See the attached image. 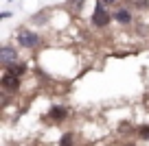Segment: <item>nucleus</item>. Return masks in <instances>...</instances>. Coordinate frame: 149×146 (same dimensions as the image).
Wrapping results in <instances>:
<instances>
[{"mask_svg":"<svg viewBox=\"0 0 149 146\" xmlns=\"http://www.w3.org/2000/svg\"><path fill=\"white\" fill-rule=\"evenodd\" d=\"M112 20H114V15L107 11V7L103 5L101 0H97L94 11H92V24H94V26H99V28H103V26H107Z\"/></svg>","mask_w":149,"mask_h":146,"instance_id":"f257e3e1","label":"nucleus"},{"mask_svg":"<svg viewBox=\"0 0 149 146\" xmlns=\"http://www.w3.org/2000/svg\"><path fill=\"white\" fill-rule=\"evenodd\" d=\"M18 44L22 48H35L40 44V35L35 31H20L18 33Z\"/></svg>","mask_w":149,"mask_h":146,"instance_id":"f03ea898","label":"nucleus"},{"mask_svg":"<svg viewBox=\"0 0 149 146\" xmlns=\"http://www.w3.org/2000/svg\"><path fill=\"white\" fill-rule=\"evenodd\" d=\"M20 79L22 76H15V74H9V72H5L2 74V90L5 92H11V94H13V92H18L20 90V85H22V81H20Z\"/></svg>","mask_w":149,"mask_h":146,"instance_id":"7ed1b4c3","label":"nucleus"},{"mask_svg":"<svg viewBox=\"0 0 149 146\" xmlns=\"http://www.w3.org/2000/svg\"><path fill=\"white\" fill-rule=\"evenodd\" d=\"M0 61H2V65H9L13 61H18V50L13 46H2L0 48Z\"/></svg>","mask_w":149,"mask_h":146,"instance_id":"20e7f679","label":"nucleus"},{"mask_svg":"<svg viewBox=\"0 0 149 146\" xmlns=\"http://www.w3.org/2000/svg\"><path fill=\"white\" fill-rule=\"evenodd\" d=\"M114 20H116L118 24H123V26H127V24H132V11L127 9V7H118L116 11H114Z\"/></svg>","mask_w":149,"mask_h":146,"instance_id":"39448f33","label":"nucleus"},{"mask_svg":"<svg viewBox=\"0 0 149 146\" xmlns=\"http://www.w3.org/2000/svg\"><path fill=\"white\" fill-rule=\"evenodd\" d=\"M26 63H22V61H13V63L5 65V72L9 74H15V76H24V72H26Z\"/></svg>","mask_w":149,"mask_h":146,"instance_id":"423d86ee","label":"nucleus"},{"mask_svg":"<svg viewBox=\"0 0 149 146\" xmlns=\"http://www.w3.org/2000/svg\"><path fill=\"white\" fill-rule=\"evenodd\" d=\"M48 116H51L55 122H61V120H66V116H68V109L61 105H53L51 109H48Z\"/></svg>","mask_w":149,"mask_h":146,"instance_id":"0eeeda50","label":"nucleus"},{"mask_svg":"<svg viewBox=\"0 0 149 146\" xmlns=\"http://www.w3.org/2000/svg\"><path fill=\"white\" fill-rule=\"evenodd\" d=\"M72 144H74V135L72 133H64L59 140V146H72Z\"/></svg>","mask_w":149,"mask_h":146,"instance_id":"6e6552de","label":"nucleus"},{"mask_svg":"<svg viewBox=\"0 0 149 146\" xmlns=\"http://www.w3.org/2000/svg\"><path fill=\"white\" fill-rule=\"evenodd\" d=\"M138 135L143 137V140H149V124H145V127L138 129Z\"/></svg>","mask_w":149,"mask_h":146,"instance_id":"1a4fd4ad","label":"nucleus"},{"mask_svg":"<svg viewBox=\"0 0 149 146\" xmlns=\"http://www.w3.org/2000/svg\"><path fill=\"white\" fill-rule=\"evenodd\" d=\"M136 7H140V9H147V7H149V0H136Z\"/></svg>","mask_w":149,"mask_h":146,"instance_id":"9d476101","label":"nucleus"},{"mask_svg":"<svg viewBox=\"0 0 149 146\" xmlns=\"http://www.w3.org/2000/svg\"><path fill=\"white\" fill-rule=\"evenodd\" d=\"M7 18H11V13L9 11H2V13H0V20H7Z\"/></svg>","mask_w":149,"mask_h":146,"instance_id":"9b49d317","label":"nucleus"},{"mask_svg":"<svg viewBox=\"0 0 149 146\" xmlns=\"http://www.w3.org/2000/svg\"><path fill=\"white\" fill-rule=\"evenodd\" d=\"M103 5H114V2H116V0H101Z\"/></svg>","mask_w":149,"mask_h":146,"instance_id":"f8f14e48","label":"nucleus"},{"mask_svg":"<svg viewBox=\"0 0 149 146\" xmlns=\"http://www.w3.org/2000/svg\"><path fill=\"white\" fill-rule=\"evenodd\" d=\"M127 146H134V144H127Z\"/></svg>","mask_w":149,"mask_h":146,"instance_id":"ddd939ff","label":"nucleus"}]
</instances>
